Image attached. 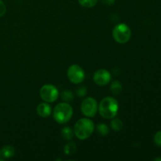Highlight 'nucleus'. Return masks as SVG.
Masks as SVG:
<instances>
[{
    "mask_svg": "<svg viewBox=\"0 0 161 161\" xmlns=\"http://www.w3.org/2000/svg\"><path fill=\"white\" fill-rule=\"evenodd\" d=\"M39 94L42 100L47 103L54 102L59 96L58 88L52 84H46L41 87Z\"/></svg>",
    "mask_w": 161,
    "mask_h": 161,
    "instance_id": "6",
    "label": "nucleus"
},
{
    "mask_svg": "<svg viewBox=\"0 0 161 161\" xmlns=\"http://www.w3.org/2000/svg\"><path fill=\"white\" fill-rule=\"evenodd\" d=\"M61 98L64 102L69 103L74 100V94L71 91H64L61 94Z\"/></svg>",
    "mask_w": 161,
    "mask_h": 161,
    "instance_id": "15",
    "label": "nucleus"
},
{
    "mask_svg": "<svg viewBox=\"0 0 161 161\" xmlns=\"http://www.w3.org/2000/svg\"><path fill=\"white\" fill-rule=\"evenodd\" d=\"M75 149H76V145L72 142H68L64 146V153L67 155H71V154L74 153L75 152Z\"/></svg>",
    "mask_w": 161,
    "mask_h": 161,
    "instance_id": "16",
    "label": "nucleus"
},
{
    "mask_svg": "<svg viewBox=\"0 0 161 161\" xmlns=\"http://www.w3.org/2000/svg\"><path fill=\"white\" fill-rule=\"evenodd\" d=\"M110 90L114 94H119L123 90L122 84L119 81H113L110 86Z\"/></svg>",
    "mask_w": 161,
    "mask_h": 161,
    "instance_id": "14",
    "label": "nucleus"
},
{
    "mask_svg": "<svg viewBox=\"0 0 161 161\" xmlns=\"http://www.w3.org/2000/svg\"><path fill=\"white\" fill-rule=\"evenodd\" d=\"M73 109L72 107L67 102L59 103L55 106L53 111V116L54 120L58 124H66L72 117Z\"/></svg>",
    "mask_w": 161,
    "mask_h": 161,
    "instance_id": "3",
    "label": "nucleus"
},
{
    "mask_svg": "<svg viewBox=\"0 0 161 161\" xmlns=\"http://www.w3.org/2000/svg\"><path fill=\"white\" fill-rule=\"evenodd\" d=\"M61 135H62L63 138H64V140L69 141V140H71L73 138L74 130H72L71 127H65L61 130Z\"/></svg>",
    "mask_w": 161,
    "mask_h": 161,
    "instance_id": "12",
    "label": "nucleus"
},
{
    "mask_svg": "<svg viewBox=\"0 0 161 161\" xmlns=\"http://www.w3.org/2000/svg\"><path fill=\"white\" fill-rule=\"evenodd\" d=\"M154 160H156V161H157V160H161V158H159V157H158V158H156Z\"/></svg>",
    "mask_w": 161,
    "mask_h": 161,
    "instance_id": "22",
    "label": "nucleus"
},
{
    "mask_svg": "<svg viewBox=\"0 0 161 161\" xmlns=\"http://www.w3.org/2000/svg\"><path fill=\"white\" fill-rule=\"evenodd\" d=\"M111 74L106 69H98L94 74V81L98 86H105L111 81Z\"/></svg>",
    "mask_w": 161,
    "mask_h": 161,
    "instance_id": "8",
    "label": "nucleus"
},
{
    "mask_svg": "<svg viewBox=\"0 0 161 161\" xmlns=\"http://www.w3.org/2000/svg\"><path fill=\"white\" fill-rule=\"evenodd\" d=\"M1 153L5 158H10L15 155V149L12 146H6L2 149Z\"/></svg>",
    "mask_w": 161,
    "mask_h": 161,
    "instance_id": "10",
    "label": "nucleus"
},
{
    "mask_svg": "<svg viewBox=\"0 0 161 161\" xmlns=\"http://www.w3.org/2000/svg\"><path fill=\"white\" fill-rule=\"evenodd\" d=\"M94 128L95 126L91 119L88 118H82L75 123L74 127V134L79 139H87L94 133Z\"/></svg>",
    "mask_w": 161,
    "mask_h": 161,
    "instance_id": "2",
    "label": "nucleus"
},
{
    "mask_svg": "<svg viewBox=\"0 0 161 161\" xmlns=\"http://www.w3.org/2000/svg\"><path fill=\"white\" fill-rule=\"evenodd\" d=\"M82 113L86 117H94L98 111V105L94 97H86L82 102L80 105Z\"/></svg>",
    "mask_w": 161,
    "mask_h": 161,
    "instance_id": "5",
    "label": "nucleus"
},
{
    "mask_svg": "<svg viewBox=\"0 0 161 161\" xmlns=\"http://www.w3.org/2000/svg\"><path fill=\"white\" fill-rule=\"evenodd\" d=\"M119 110V103L113 97H105L101 101L98 111L101 116L105 119H113L116 116Z\"/></svg>",
    "mask_w": 161,
    "mask_h": 161,
    "instance_id": "1",
    "label": "nucleus"
},
{
    "mask_svg": "<svg viewBox=\"0 0 161 161\" xmlns=\"http://www.w3.org/2000/svg\"><path fill=\"white\" fill-rule=\"evenodd\" d=\"M102 3L103 4L108 5V6H111V5L114 4V3L116 2V0H101Z\"/></svg>",
    "mask_w": 161,
    "mask_h": 161,
    "instance_id": "21",
    "label": "nucleus"
},
{
    "mask_svg": "<svg viewBox=\"0 0 161 161\" xmlns=\"http://www.w3.org/2000/svg\"><path fill=\"white\" fill-rule=\"evenodd\" d=\"M113 36L118 43H127L131 38V30L125 24H119L113 28Z\"/></svg>",
    "mask_w": 161,
    "mask_h": 161,
    "instance_id": "4",
    "label": "nucleus"
},
{
    "mask_svg": "<svg viewBox=\"0 0 161 161\" xmlns=\"http://www.w3.org/2000/svg\"><path fill=\"white\" fill-rule=\"evenodd\" d=\"M67 76L72 83L80 84L85 79L84 70L78 64H72L68 69Z\"/></svg>",
    "mask_w": 161,
    "mask_h": 161,
    "instance_id": "7",
    "label": "nucleus"
},
{
    "mask_svg": "<svg viewBox=\"0 0 161 161\" xmlns=\"http://www.w3.org/2000/svg\"><path fill=\"white\" fill-rule=\"evenodd\" d=\"M6 12V6L2 0H0V17H3Z\"/></svg>",
    "mask_w": 161,
    "mask_h": 161,
    "instance_id": "20",
    "label": "nucleus"
},
{
    "mask_svg": "<svg viewBox=\"0 0 161 161\" xmlns=\"http://www.w3.org/2000/svg\"><path fill=\"white\" fill-rule=\"evenodd\" d=\"M36 112L39 116L47 118L51 114L52 109L50 105L47 102H42L38 105L37 108H36Z\"/></svg>",
    "mask_w": 161,
    "mask_h": 161,
    "instance_id": "9",
    "label": "nucleus"
},
{
    "mask_svg": "<svg viewBox=\"0 0 161 161\" xmlns=\"http://www.w3.org/2000/svg\"><path fill=\"white\" fill-rule=\"evenodd\" d=\"M154 142L157 146L161 147V130L157 132L155 135H154Z\"/></svg>",
    "mask_w": 161,
    "mask_h": 161,
    "instance_id": "18",
    "label": "nucleus"
},
{
    "mask_svg": "<svg viewBox=\"0 0 161 161\" xmlns=\"http://www.w3.org/2000/svg\"><path fill=\"white\" fill-rule=\"evenodd\" d=\"M110 124H111L110 125H111L112 129L115 131H120L124 127V123L119 118H113Z\"/></svg>",
    "mask_w": 161,
    "mask_h": 161,
    "instance_id": "11",
    "label": "nucleus"
},
{
    "mask_svg": "<svg viewBox=\"0 0 161 161\" xmlns=\"http://www.w3.org/2000/svg\"><path fill=\"white\" fill-rule=\"evenodd\" d=\"M96 130H97V134H99L101 136H106L109 133V128L105 124H99L96 127Z\"/></svg>",
    "mask_w": 161,
    "mask_h": 161,
    "instance_id": "13",
    "label": "nucleus"
},
{
    "mask_svg": "<svg viewBox=\"0 0 161 161\" xmlns=\"http://www.w3.org/2000/svg\"><path fill=\"white\" fill-rule=\"evenodd\" d=\"M98 0H78L79 3L85 8H92L97 3Z\"/></svg>",
    "mask_w": 161,
    "mask_h": 161,
    "instance_id": "17",
    "label": "nucleus"
},
{
    "mask_svg": "<svg viewBox=\"0 0 161 161\" xmlns=\"http://www.w3.org/2000/svg\"><path fill=\"white\" fill-rule=\"evenodd\" d=\"M86 88L85 86H81V87H79L76 91V94L79 97H84L86 94Z\"/></svg>",
    "mask_w": 161,
    "mask_h": 161,
    "instance_id": "19",
    "label": "nucleus"
},
{
    "mask_svg": "<svg viewBox=\"0 0 161 161\" xmlns=\"http://www.w3.org/2000/svg\"><path fill=\"white\" fill-rule=\"evenodd\" d=\"M0 155H1V150H0Z\"/></svg>",
    "mask_w": 161,
    "mask_h": 161,
    "instance_id": "23",
    "label": "nucleus"
}]
</instances>
